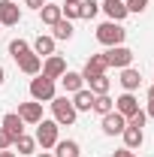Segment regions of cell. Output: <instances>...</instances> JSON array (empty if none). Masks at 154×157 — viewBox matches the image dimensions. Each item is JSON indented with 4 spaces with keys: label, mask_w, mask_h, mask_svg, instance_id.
<instances>
[{
    "label": "cell",
    "mask_w": 154,
    "mask_h": 157,
    "mask_svg": "<svg viewBox=\"0 0 154 157\" xmlns=\"http://www.w3.org/2000/svg\"><path fill=\"white\" fill-rule=\"evenodd\" d=\"M3 82H6V70L0 67V85H3Z\"/></svg>",
    "instance_id": "obj_36"
},
{
    "label": "cell",
    "mask_w": 154,
    "mask_h": 157,
    "mask_svg": "<svg viewBox=\"0 0 154 157\" xmlns=\"http://www.w3.org/2000/svg\"><path fill=\"white\" fill-rule=\"evenodd\" d=\"M79 142L76 139H58V145H55V157H79Z\"/></svg>",
    "instance_id": "obj_21"
},
{
    "label": "cell",
    "mask_w": 154,
    "mask_h": 157,
    "mask_svg": "<svg viewBox=\"0 0 154 157\" xmlns=\"http://www.w3.org/2000/svg\"><path fill=\"white\" fill-rule=\"evenodd\" d=\"M118 82H121V88H124V91L136 94V91H139V85H142V73H139L136 67H124V70H121V78H118Z\"/></svg>",
    "instance_id": "obj_11"
},
{
    "label": "cell",
    "mask_w": 154,
    "mask_h": 157,
    "mask_svg": "<svg viewBox=\"0 0 154 157\" xmlns=\"http://www.w3.org/2000/svg\"><path fill=\"white\" fill-rule=\"evenodd\" d=\"M148 100H154V85H151V88H148Z\"/></svg>",
    "instance_id": "obj_38"
},
{
    "label": "cell",
    "mask_w": 154,
    "mask_h": 157,
    "mask_svg": "<svg viewBox=\"0 0 154 157\" xmlns=\"http://www.w3.org/2000/svg\"><path fill=\"white\" fill-rule=\"evenodd\" d=\"M45 3H48V0H24V6H27V9H42V6H45Z\"/></svg>",
    "instance_id": "obj_32"
},
{
    "label": "cell",
    "mask_w": 154,
    "mask_h": 157,
    "mask_svg": "<svg viewBox=\"0 0 154 157\" xmlns=\"http://www.w3.org/2000/svg\"><path fill=\"white\" fill-rule=\"evenodd\" d=\"M33 157H55L52 151H42V154H33Z\"/></svg>",
    "instance_id": "obj_37"
},
{
    "label": "cell",
    "mask_w": 154,
    "mask_h": 157,
    "mask_svg": "<svg viewBox=\"0 0 154 157\" xmlns=\"http://www.w3.org/2000/svg\"><path fill=\"white\" fill-rule=\"evenodd\" d=\"M15 63H18V70L24 73V76H39V70H42V58L33 55V52H30V55H24L21 60H15Z\"/></svg>",
    "instance_id": "obj_17"
},
{
    "label": "cell",
    "mask_w": 154,
    "mask_h": 157,
    "mask_svg": "<svg viewBox=\"0 0 154 157\" xmlns=\"http://www.w3.org/2000/svg\"><path fill=\"white\" fill-rule=\"evenodd\" d=\"M58 121H55V118H42V121H39L37 124V145H42V151H48V148H55V145H58Z\"/></svg>",
    "instance_id": "obj_4"
},
{
    "label": "cell",
    "mask_w": 154,
    "mask_h": 157,
    "mask_svg": "<svg viewBox=\"0 0 154 157\" xmlns=\"http://www.w3.org/2000/svg\"><path fill=\"white\" fill-rule=\"evenodd\" d=\"M21 21V6L15 0H0V27H15Z\"/></svg>",
    "instance_id": "obj_7"
},
{
    "label": "cell",
    "mask_w": 154,
    "mask_h": 157,
    "mask_svg": "<svg viewBox=\"0 0 154 157\" xmlns=\"http://www.w3.org/2000/svg\"><path fill=\"white\" fill-rule=\"evenodd\" d=\"M145 121H148L145 109H139L136 115H130V118H127V127H145Z\"/></svg>",
    "instance_id": "obj_30"
},
{
    "label": "cell",
    "mask_w": 154,
    "mask_h": 157,
    "mask_svg": "<svg viewBox=\"0 0 154 157\" xmlns=\"http://www.w3.org/2000/svg\"><path fill=\"white\" fill-rule=\"evenodd\" d=\"M100 9L109 15V21H124L130 12H127V6H124V0H103L100 3Z\"/></svg>",
    "instance_id": "obj_14"
},
{
    "label": "cell",
    "mask_w": 154,
    "mask_h": 157,
    "mask_svg": "<svg viewBox=\"0 0 154 157\" xmlns=\"http://www.w3.org/2000/svg\"><path fill=\"white\" fill-rule=\"evenodd\" d=\"M52 115H55V121H58V127H70V124H76V106H73V100L70 97H55L52 103Z\"/></svg>",
    "instance_id": "obj_3"
},
{
    "label": "cell",
    "mask_w": 154,
    "mask_h": 157,
    "mask_svg": "<svg viewBox=\"0 0 154 157\" xmlns=\"http://www.w3.org/2000/svg\"><path fill=\"white\" fill-rule=\"evenodd\" d=\"M55 97H58V82H55V78H45L42 73L30 78V100H37V103H52Z\"/></svg>",
    "instance_id": "obj_2"
},
{
    "label": "cell",
    "mask_w": 154,
    "mask_h": 157,
    "mask_svg": "<svg viewBox=\"0 0 154 157\" xmlns=\"http://www.w3.org/2000/svg\"><path fill=\"white\" fill-rule=\"evenodd\" d=\"M94 97H97V94H91L88 88L76 91V94H73V106H76V112H91V109H94Z\"/></svg>",
    "instance_id": "obj_19"
},
{
    "label": "cell",
    "mask_w": 154,
    "mask_h": 157,
    "mask_svg": "<svg viewBox=\"0 0 154 157\" xmlns=\"http://www.w3.org/2000/svg\"><path fill=\"white\" fill-rule=\"evenodd\" d=\"M12 148H18V154H37V139L27 136V133H21V136L12 142Z\"/></svg>",
    "instance_id": "obj_23"
},
{
    "label": "cell",
    "mask_w": 154,
    "mask_h": 157,
    "mask_svg": "<svg viewBox=\"0 0 154 157\" xmlns=\"http://www.w3.org/2000/svg\"><path fill=\"white\" fill-rule=\"evenodd\" d=\"M94 36H97V42H100V45L112 48V45H124L127 30H124V24H121V21H103V24L97 27Z\"/></svg>",
    "instance_id": "obj_1"
},
{
    "label": "cell",
    "mask_w": 154,
    "mask_h": 157,
    "mask_svg": "<svg viewBox=\"0 0 154 157\" xmlns=\"http://www.w3.org/2000/svg\"><path fill=\"white\" fill-rule=\"evenodd\" d=\"M115 112H121L124 118H130L139 112V100H136V94H130V91H124L121 97L115 100Z\"/></svg>",
    "instance_id": "obj_12"
},
{
    "label": "cell",
    "mask_w": 154,
    "mask_h": 157,
    "mask_svg": "<svg viewBox=\"0 0 154 157\" xmlns=\"http://www.w3.org/2000/svg\"><path fill=\"white\" fill-rule=\"evenodd\" d=\"M112 109H115V100L109 97V94H97L94 97V109H91V112H97V115L103 118V115H109Z\"/></svg>",
    "instance_id": "obj_22"
},
{
    "label": "cell",
    "mask_w": 154,
    "mask_h": 157,
    "mask_svg": "<svg viewBox=\"0 0 154 157\" xmlns=\"http://www.w3.org/2000/svg\"><path fill=\"white\" fill-rule=\"evenodd\" d=\"M60 12H64V18H67V21H76L79 18V3H64Z\"/></svg>",
    "instance_id": "obj_29"
},
{
    "label": "cell",
    "mask_w": 154,
    "mask_h": 157,
    "mask_svg": "<svg viewBox=\"0 0 154 157\" xmlns=\"http://www.w3.org/2000/svg\"><path fill=\"white\" fill-rule=\"evenodd\" d=\"M15 3H18V0H15Z\"/></svg>",
    "instance_id": "obj_40"
},
{
    "label": "cell",
    "mask_w": 154,
    "mask_h": 157,
    "mask_svg": "<svg viewBox=\"0 0 154 157\" xmlns=\"http://www.w3.org/2000/svg\"><path fill=\"white\" fill-rule=\"evenodd\" d=\"M148 3H151V0H124L127 12H136V15H142V12L148 9Z\"/></svg>",
    "instance_id": "obj_28"
},
{
    "label": "cell",
    "mask_w": 154,
    "mask_h": 157,
    "mask_svg": "<svg viewBox=\"0 0 154 157\" xmlns=\"http://www.w3.org/2000/svg\"><path fill=\"white\" fill-rule=\"evenodd\" d=\"M39 18H42V24L55 27V24L64 18V12H60V6H58V3H45V6L39 9Z\"/></svg>",
    "instance_id": "obj_20"
},
{
    "label": "cell",
    "mask_w": 154,
    "mask_h": 157,
    "mask_svg": "<svg viewBox=\"0 0 154 157\" xmlns=\"http://www.w3.org/2000/svg\"><path fill=\"white\" fill-rule=\"evenodd\" d=\"M15 115H18L24 124H33V127H37L39 121H42V103H37V100L18 103V112H15Z\"/></svg>",
    "instance_id": "obj_9"
},
{
    "label": "cell",
    "mask_w": 154,
    "mask_h": 157,
    "mask_svg": "<svg viewBox=\"0 0 154 157\" xmlns=\"http://www.w3.org/2000/svg\"><path fill=\"white\" fill-rule=\"evenodd\" d=\"M64 3H82V0H64Z\"/></svg>",
    "instance_id": "obj_39"
},
{
    "label": "cell",
    "mask_w": 154,
    "mask_h": 157,
    "mask_svg": "<svg viewBox=\"0 0 154 157\" xmlns=\"http://www.w3.org/2000/svg\"><path fill=\"white\" fill-rule=\"evenodd\" d=\"M106 70H109L106 55H91V58H88V63H85V70H82V78L88 82V78H94V76H103Z\"/></svg>",
    "instance_id": "obj_10"
},
{
    "label": "cell",
    "mask_w": 154,
    "mask_h": 157,
    "mask_svg": "<svg viewBox=\"0 0 154 157\" xmlns=\"http://www.w3.org/2000/svg\"><path fill=\"white\" fill-rule=\"evenodd\" d=\"M106 55V63L109 67H115V70H124V67H133V48H127V45H112V48H106L103 52Z\"/></svg>",
    "instance_id": "obj_5"
},
{
    "label": "cell",
    "mask_w": 154,
    "mask_h": 157,
    "mask_svg": "<svg viewBox=\"0 0 154 157\" xmlns=\"http://www.w3.org/2000/svg\"><path fill=\"white\" fill-rule=\"evenodd\" d=\"M145 115L154 118V100H148V106H145Z\"/></svg>",
    "instance_id": "obj_34"
},
{
    "label": "cell",
    "mask_w": 154,
    "mask_h": 157,
    "mask_svg": "<svg viewBox=\"0 0 154 157\" xmlns=\"http://www.w3.org/2000/svg\"><path fill=\"white\" fill-rule=\"evenodd\" d=\"M0 157H15V151H9V148H6V151H0Z\"/></svg>",
    "instance_id": "obj_35"
},
{
    "label": "cell",
    "mask_w": 154,
    "mask_h": 157,
    "mask_svg": "<svg viewBox=\"0 0 154 157\" xmlns=\"http://www.w3.org/2000/svg\"><path fill=\"white\" fill-rule=\"evenodd\" d=\"M100 127H103V133H106V136H121V133H124V127H127V118L112 109L109 115L100 118Z\"/></svg>",
    "instance_id": "obj_6"
},
{
    "label": "cell",
    "mask_w": 154,
    "mask_h": 157,
    "mask_svg": "<svg viewBox=\"0 0 154 157\" xmlns=\"http://www.w3.org/2000/svg\"><path fill=\"white\" fill-rule=\"evenodd\" d=\"M97 12H100V3L97 0H82L79 3V18H97Z\"/></svg>",
    "instance_id": "obj_26"
},
{
    "label": "cell",
    "mask_w": 154,
    "mask_h": 157,
    "mask_svg": "<svg viewBox=\"0 0 154 157\" xmlns=\"http://www.w3.org/2000/svg\"><path fill=\"white\" fill-rule=\"evenodd\" d=\"M45 78H55L58 82L64 73H67V60L60 58V55H48V58H42V70H39Z\"/></svg>",
    "instance_id": "obj_8"
},
{
    "label": "cell",
    "mask_w": 154,
    "mask_h": 157,
    "mask_svg": "<svg viewBox=\"0 0 154 157\" xmlns=\"http://www.w3.org/2000/svg\"><path fill=\"white\" fill-rule=\"evenodd\" d=\"M0 127H3V130H6L9 136H12V142H15V139H18L21 133H24V121H21V118L15 115V112L3 115V121H0Z\"/></svg>",
    "instance_id": "obj_16"
},
{
    "label": "cell",
    "mask_w": 154,
    "mask_h": 157,
    "mask_svg": "<svg viewBox=\"0 0 154 157\" xmlns=\"http://www.w3.org/2000/svg\"><path fill=\"white\" fill-rule=\"evenodd\" d=\"M58 82L64 85V91H67V94H76V91H82V88H85V78H82V73H73V70H67V73H64Z\"/></svg>",
    "instance_id": "obj_18"
},
{
    "label": "cell",
    "mask_w": 154,
    "mask_h": 157,
    "mask_svg": "<svg viewBox=\"0 0 154 157\" xmlns=\"http://www.w3.org/2000/svg\"><path fill=\"white\" fill-rule=\"evenodd\" d=\"M52 36H55V39H73V21L60 18L58 24L52 27Z\"/></svg>",
    "instance_id": "obj_25"
},
{
    "label": "cell",
    "mask_w": 154,
    "mask_h": 157,
    "mask_svg": "<svg viewBox=\"0 0 154 157\" xmlns=\"http://www.w3.org/2000/svg\"><path fill=\"white\" fill-rule=\"evenodd\" d=\"M88 91H91V94H109V78H106V73L88 78Z\"/></svg>",
    "instance_id": "obj_27"
},
{
    "label": "cell",
    "mask_w": 154,
    "mask_h": 157,
    "mask_svg": "<svg viewBox=\"0 0 154 157\" xmlns=\"http://www.w3.org/2000/svg\"><path fill=\"white\" fill-rule=\"evenodd\" d=\"M6 148H12V136L0 127V151H6Z\"/></svg>",
    "instance_id": "obj_31"
},
{
    "label": "cell",
    "mask_w": 154,
    "mask_h": 157,
    "mask_svg": "<svg viewBox=\"0 0 154 157\" xmlns=\"http://www.w3.org/2000/svg\"><path fill=\"white\" fill-rule=\"evenodd\" d=\"M33 48H30V42L27 39H12L9 42V55H12V60H21L24 55H30Z\"/></svg>",
    "instance_id": "obj_24"
},
{
    "label": "cell",
    "mask_w": 154,
    "mask_h": 157,
    "mask_svg": "<svg viewBox=\"0 0 154 157\" xmlns=\"http://www.w3.org/2000/svg\"><path fill=\"white\" fill-rule=\"evenodd\" d=\"M55 42H58V39L52 36V33H39V36L30 42V48H33V55H39V58H48V55H55Z\"/></svg>",
    "instance_id": "obj_13"
},
{
    "label": "cell",
    "mask_w": 154,
    "mask_h": 157,
    "mask_svg": "<svg viewBox=\"0 0 154 157\" xmlns=\"http://www.w3.org/2000/svg\"><path fill=\"white\" fill-rule=\"evenodd\" d=\"M112 157H136V154H133V151H130V148H118V151H115V154H112Z\"/></svg>",
    "instance_id": "obj_33"
},
{
    "label": "cell",
    "mask_w": 154,
    "mask_h": 157,
    "mask_svg": "<svg viewBox=\"0 0 154 157\" xmlns=\"http://www.w3.org/2000/svg\"><path fill=\"white\" fill-rule=\"evenodd\" d=\"M121 139H124V148L136 151V148H142V142H145V130H142V127H124Z\"/></svg>",
    "instance_id": "obj_15"
}]
</instances>
